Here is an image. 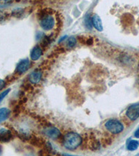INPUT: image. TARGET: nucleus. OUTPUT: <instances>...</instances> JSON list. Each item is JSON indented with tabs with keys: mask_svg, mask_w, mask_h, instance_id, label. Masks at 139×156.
Segmentation results:
<instances>
[{
	"mask_svg": "<svg viewBox=\"0 0 139 156\" xmlns=\"http://www.w3.org/2000/svg\"><path fill=\"white\" fill-rule=\"evenodd\" d=\"M82 142V138L79 135L76 133H69L66 134L64 137L63 140V144L69 150H75Z\"/></svg>",
	"mask_w": 139,
	"mask_h": 156,
	"instance_id": "nucleus-1",
	"label": "nucleus"
},
{
	"mask_svg": "<svg viewBox=\"0 0 139 156\" xmlns=\"http://www.w3.org/2000/svg\"><path fill=\"white\" fill-rule=\"evenodd\" d=\"M105 127L108 131L113 134H118L124 129L123 125L119 121L115 119L108 120L105 124Z\"/></svg>",
	"mask_w": 139,
	"mask_h": 156,
	"instance_id": "nucleus-2",
	"label": "nucleus"
},
{
	"mask_svg": "<svg viewBox=\"0 0 139 156\" xmlns=\"http://www.w3.org/2000/svg\"><path fill=\"white\" fill-rule=\"evenodd\" d=\"M54 24L55 21L54 17L49 16V15L45 16L40 19V27L44 30H45V31H49V30L53 29V27H54Z\"/></svg>",
	"mask_w": 139,
	"mask_h": 156,
	"instance_id": "nucleus-3",
	"label": "nucleus"
},
{
	"mask_svg": "<svg viewBox=\"0 0 139 156\" xmlns=\"http://www.w3.org/2000/svg\"><path fill=\"white\" fill-rule=\"evenodd\" d=\"M129 119L131 121H135L139 117V104H136L128 108L127 112H126Z\"/></svg>",
	"mask_w": 139,
	"mask_h": 156,
	"instance_id": "nucleus-4",
	"label": "nucleus"
},
{
	"mask_svg": "<svg viewBox=\"0 0 139 156\" xmlns=\"http://www.w3.org/2000/svg\"><path fill=\"white\" fill-rule=\"evenodd\" d=\"M13 137V134L11 130L6 128L0 129V142H9Z\"/></svg>",
	"mask_w": 139,
	"mask_h": 156,
	"instance_id": "nucleus-5",
	"label": "nucleus"
},
{
	"mask_svg": "<svg viewBox=\"0 0 139 156\" xmlns=\"http://www.w3.org/2000/svg\"><path fill=\"white\" fill-rule=\"evenodd\" d=\"M45 134L47 137L56 140L60 136V132L58 128L55 127H47L45 129Z\"/></svg>",
	"mask_w": 139,
	"mask_h": 156,
	"instance_id": "nucleus-6",
	"label": "nucleus"
},
{
	"mask_svg": "<svg viewBox=\"0 0 139 156\" xmlns=\"http://www.w3.org/2000/svg\"><path fill=\"white\" fill-rule=\"evenodd\" d=\"M30 67V62L28 59H24L20 61L17 65L16 72L20 74H22L27 72Z\"/></svg>",
	"mask_w": 139,
	"mask_h": 156,
	"instance_id": "nucleus-7",
	"label": "nucleus"
},
{
	"mask_svg": "<svg viewBox=\"0 0 139 156\" xmlns=\"http://www.w3.org/2000/svg\"><path fill=\"white\" fill-rule=\"evenodd\" d=\"M41 77H42L41 71L39 69H36L31 73V74L29 75V79L31 83L36 84L40 81V80H41Z\"/></svg>",
	"mask_w": 139,
	"mask_h": 156,
	"instance_id": "nucleus-8",
	"label": "nucleus"
},
{
	"mask_svg": "<svg viewBox=\"0 0 139 156\" xmlns=\"http://www.w3.org/2000/svg\"><path fill=\"white\" fill-rule=\"evenodd\" d=\"M29 142L31 143L32 145L35 146L36 147H44L46 144V142L43 140V138L42 137H37L36 136H34L32 135L30 137V139L29 140Z\"/></svg>",
	"mask_w": 139,
	"mask_h": 156,
	"instance_id": "nucleus-9",
	"label": "nucleus"
},
{
	"mask_svg": "<svg viewBox=\"0 0 139 156\" xmlns=\"http://www.w3.org/2000/svg\"><path fill=\"white\" fill-rule=\"evenodd\" d=\"M92 23H93V26L98 31H103L102 20H101L100 17L98 16L97 15H95V16H93L92 17Z\"/></svg>",
	"mask_w": 139,
	"mask_h": 156,
	"instance_id": "nucleus-10",
	"label": "nucleus"
},
{
	"mask_svg": "<svg viewBox=\"0 0 139 156\" xmlns=\"http://www.w3.org/2000/svg\"><path fill=\"white\" fill-rule=\"evenodd\" d=\"M42 55V49L39 46H36L31 52V58L32 60H38Z\"/></svg>",
	"mask_w": 139,
	"mask_h": 156,
	"instance_id": "nucleus-11",
	"label": "nucleus"
},
{
	"mask_svg": "<svg viewBox=\"0 0 139 156\" xmlns=\"http://www.w3.org/2000/svg\"><path fill=\"white\" fill-rule=\"evenodd\" d=\"M11 115V110L6 108H0V123L6 121Z\"/></svg>",
	"mask_w": 139,
	"mask_h": 156,
	"instance_id": "nucleus-12",
	"label": "nucleus"
},
{
	"mask_svg": "<svg viewBox=\"0 0 139 156\" xmlns=\"http://www.w3.org/2000/svg\"><path fill=\"white\" fill-rule=\"evenodd\" d=\"M89 148L93 151H97L100 149V143L95 138H91L90 137V142H89Z\"/></svg>",
	"mask_w": 139,
	"mask_h": 156,
	"instance_id": "nucleus-13",
	"label": "nucleus"
},
{
	"mask_svg": "<svg viewBox=\"0 0 139 156\" xmlns=\"http://www.w3.org/2000/svg\"><path fill=\"white\" fill-rule=\"evenodd\" d=\"M139 146V142L136 140H131L127 144V149L131 151H135L138 148Z\"/></svg>",
	"mask_w": 139,
	"mask_h": 156,
	"instance_id": "nucleus-14",
	"label": "nucleus"
},
{
	"mask_svg": "<svg viewBox=\"0 0 139 156\" xmlns=\"http://www.w3.org/2000/svg\"><path fill=\"white\" fill-rule=\"evenodd\" d=\"M24 9H20V8L16 9L12 11L11 15H12V16L17 17V18H19V17H22V16H23V14H24Z\"/></svg>",
	"mask_w": 139,
	"mask_h": 156,
	"instance_id": "nucleus-15",
	"label": "nucleus"
},
{
	"mask_svg": "<svg viewBox=\"0 0 139 156\" xmlns=\"http://www.w3.org/2000/svg\"><path fill=\"white\" fill-rule=\"evenodd\" d=\"M85 26L86 27V28L88 29H92V27H93L92 18L90 19V17L89 16V15H87L85 18Z\"/></svg>",
	"mask_w": 139,
	"mask_h": 156,
	"instance_id": "nucleus-16",
	"label": "nucleus"
},
{
	"mask_svg": "<svg viewBox=\"0 0 139 156\" xmlns=\"http://www.w3.org/2000/svg\"><path fill=\"white\" fill-rule=\"evenodd\" d=\"M76 43H77V40L75 37H70L68 40V46L70 48H72L74 46H75Z\"/></svg>",
	"mask_w": 139,
	"mask_h": 156,
	"instance_id": "nucleus-17",
	"label": "nucleus"
},
{
	"mask_svg": "<svg viewBox=\"0 0 139 156\" xmlns=\"http://www.w3.org/2000/svg\"><path fill=\"white\" fill-rule=\"evenodd\" d=\"M13 0H0V9L8 6L12 3Z\"/></svg>",
	"mask_w": 139,
	"mask_h": 156,
	"instance_id": "nucleus-18",
	"label": "nucleus"
},
{
	"mask_svg": "<svg viewBox=\"0 0 139 156\" xmlns=\"http://www.w3.org/2000/svg\"><path fill=\"white\" fill-rule=\"evenodd\" d=\"M111 143H112V140L109 137L107 138H103L102 140V145L104 147H107V146L111 145Z\"/></svg>",
	"mask_w": 139,
	"mask_h": 156,
	"instance_id": "nucleus-19",
	"label": "nucleus"
},
{
	"mask_svg": "<svg viewBox=\"0 0 139 156\" xmlns=\"http://www.w3.org/2000/svg\"><path fill=\"white\" fill-rule=\"evenodd\" d=\"M9 16V14L6 12L0 11V22H2L5 21L7 19V17Z\"/></svg>",
	"mask_w": 139,
	"mask_h": 156,
	"instance_id": "nucleus-20",
	"label": "nucleus"
},
{
	"mask_svg": "<svg viewBox=\"0 0 139 156\" xmlns=\"http://www.w3.org/2000/svg\"><path fill=\"white\" fill-rule=\"evenodd\" d=\"M10 91H11V90L8 89V90H6L5 91H4L3 92H2L1 94H0V103H1L2 101H3L4 98L6 97L7 95H8V94L10 92Z\"/></svg>",
	"mask_w": 139,
	"mask_h": 156,
	"instance_id": "nucleus-21",
	"label": "nucleus"
},
{
	"mask_svg": "<svg viewBox=\"0 0 139 156\" xmlns=\"http://www.w3.org/2000/svg\"><path fill=\"white\" fill-rule=\"evenodd\" d=\"M50 43V38L49 37H45L43 38V41H42V45L43 47H47L49 45V44Z\"/></svg>",
	"mask_w": 139,
	"mask_h": 156,
	"instance_id": "nucleus-22",
	"label": "nucleus"
},
{
	"mask_svg": "<svg viewBox=\"0 0 139 156\" xmlns=\"http://www.w3.org/2000/svg\"><path fill=\"white\" fill-rule=\"evenodd\" d=\"M5 85H6V83H5L4 80L0 79V90L3 89V88L5 87Z\"/></svg>",
	"mask_w": 139,
	"mask_h": 156,
	"instance_id": "nucleus-23",
	"label": "nucleus"
},
{
	"mask_svg": "<svg viewBox=\"0 0 139 156\" xmlns=\"http://www.w3.org/2000/svg\"><path fill=\"white\" fill-rule=\"evenodd\" d=\"M93 43V38H88L86 40V44L88 45H91Z\"/></svg>",
	"mask_w": 139,
	"mask_h": 156,
	"instance_id": "nucleus-24",
	"label": "nucleus"
},
{
	"mask_svg": "<svg viewBox=\"0 0 139 156\" xmlns=\"http://www.w3.org/2000/svg\"><path fill=\"white\" fill-rule=\"evenodd\" d=\"M134 136H135L136 138H139V128H138V129L136 130V131L135 132Z\"/></svg>",
	"mask_w": 139,
	"mask_h": 156,
	"instance_id": "nucleus-25",
	"label": "nucleus"
},
{
	"mask_svg": "<svg viewBox=\"0 0 139 156\" xmlns=\"http://www.w3.org/2000/svg\"><path fill=\"white\" fill-rule=\"evenodd\" d=\"M2 146L0 145V155L2 154Z\"/></svg>",
	"mask_w": 139,
	"mask_h": 156,
	"instance_id": "nucleus-26",
	"label": "nucleus"
},
{
	"mask_svg": "<svg viewBox=\"0 0 139 156\" xmlns=\"http://www.w3.org/2000/svg\"><path fill=\"white\" fill-rule=\"evenodd\" d=\"M66 37H67V36H64V37H62V38H61V40H60L59 42H61V41H62V40H64L65 38H66Z\"/></svg>",
	"mask_w": 139,
	"mask_h": 156,
	"instance_id": "nucleus-27",
	"label": "nucleus"
}]
</instances>
